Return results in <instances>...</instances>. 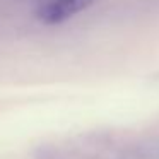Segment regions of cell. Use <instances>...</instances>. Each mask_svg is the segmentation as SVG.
Instances as JSON below:
<instances>
[{
  "instance_id": "1",
  "label": "cell",
  "mask_w": 159,
  "mask_h": 159,
  "mask_svg": "<svg viewBox=\"0 0 159 159\" xmlns=\"http://www.w3.org/2000/svg\"><path fill=\"white\" fill-rule=\"evenodd\" d=\"M98 0H46L38 12V17L46 24H60L75 17L94 5Z\"/></svg>"
},
{
  "instance_id": "2",
  "label": "cell",
  "mask_w": 159,
  "mask_h": 159,
  "mask_svg": "<svg viewBox=\"0 0 159 159\" xmlns=\"http://www.w3.org/2000/svg\"><path fill=\"white\" fill-rule=\"evenodd\" d=\"M121 159H159V139H147L132 145Z\"/></svg>"
}]
</instances>
